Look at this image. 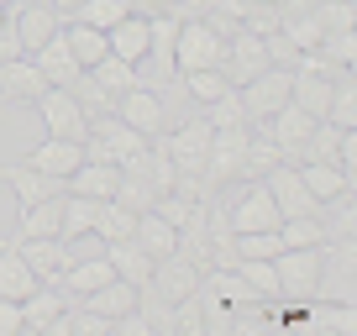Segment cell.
Returning a JSON list of instances; mask_svg holds the SVG:
<instances>
[{"label":"cell","instance_id":"1","mask_svg":"<svg viewBox=\"0 0 357 336\" xmlns=\"http://www.w3.org/2000/svg\"><path fill=\"white\" fill-rule=\"evenodd\" d=\"M221 47L226 37L215 32V22H184L178 11V37H174V68L178 74H195V68H221Z\"/></svg>","mask_w":357,"mask_h":336},{"label":"cell","instance_id":"2","mask_svg":"<svg viewBox=\"0 0 357 336\" xmlns=\"http://www.w3.org/2000/svg\"><path fill=\"white\" fill-rule=\"evenodd\" d=\"M289 90H294V68H279V63H268L263 74H252L247 84H236L247 121H268V116H279L284 105H289Z\"/></svg>","mask_w":357,"mask_h":336},{"label":"cell","instance_id":"3","mask_svg":"<svg viewBox=\"0 0 357 336\" xmlns=\"http://www.w3.org/2000/svg\"><path fill=\"white\" fill-rule=\"evenodd\" d=\"M32 105H37V116H43V137H68V142H84L89 111L63 90V84H47V90L37 95Z\"/></svg>","mask_w":357,"mask_h":336},{"label":"cell","instance_id":"4","mask_svg":"<svg viewBox=\"0 0 357 336\" xmlns=\"http://www.w3.org/2000/svg\"><path fill=\"white\" fill-rule=\"evenodd\" d=\"M279 205H273V194H268L263 179H242V194H236L231 205H226V226L231 231H279Z\"/></svg>","mask_w":357,"mask_h":336},{"label":"cell","instance_id":"5","mask_svg":"<svg viewBox=\"0 0 357 336\" xmlns=\"http://www.w3.org/2000/svg\"><path fill=\"white\" fill-rule=\"evenodd\" d=\"M279 294L284 300H315V284H321V247H284L279 258Z\"/></svg>","mask_w":357,"mask_h":336},{"label":"cell","instance_id":"6","mask_svg":"<svg viewBox=\"0 0 357 336\" xmlns=\"http://www.w3.org/2000/svg\"><path fill=\"white\" fill-rule=\"evenodd\" d=\"M116 116H121L132 132H142L147 142H158V137L168 132V116H163V95L158 90H147V84H132L126 95H116V105H111Z\"/></svg>","mask_w":357,"mask_h":336},{"label":"cell","instance_id":"7","mask_svg":"<svg viewBox=\"0 0 357 336\" xmlns=\"http://www.w3.org/2000/svg\"><path fill=\"white\" fill-rule=\"evenodd\" d=\"M268 68V47L257 32H247V26H236V32H226V47H221V74L231 79V84H247L252 74H263Z\"/></svg>","mask_w":357,"mask_h":336},{"label":"cell","instance_id":"8","mask_svg":"<svg viewBox=\"0 0 357 336\" xmlns=\"http://www.w3.org/2000/svg\"><path fill=\"white\" fill-rule=\"evenodd\" d=\"M263 184H268V194H273V205H279V215H315L321 211V200L305 190V179H300L294 163H273L263 174Z\"/></svg>","mask_w":357,"mask_h":336},{"label":"cell","instance_id":"9","mask_svg":"<svg viewBox=\"0 0 357 336\" xmlns=\"http://www.w3.org/2000/svg\"><path fill=\"white\" fill-rule=\"evenodd\" d=\"M0 179L11 184L16 211H26V205H37V200H47V194H63L68 190L63 179H53V174H43V168H32L26 158H22V163H6V168H0Z\"/></svg>","mask_w":357,"mask_h":336},{"label":"cell","instance_id":"10","mask_svg":"<svg viewBox=\"0 0 357 336\" xmlns=\"http://www.w3.org/2000/svg\"><path fill=\"white\" fill-rule=\"evenodd\" d=\"M305 331H310V336H352L357 331V305L315 294V300L305 305Z\"/></svg>","mask_w":357,"mask_h":336},{"label":"cell","instance_id":"11","mask_svg":"<svg viewBox=\"0 0 357 336\" xmlns=\"http://www.w3.org/2000/svg\"><path fill=\"white\" fill-rule=\"evenodd\" d=\"M11 26H16V37H22V53H37V47L47 43V37H58L63 32V16L47 6V0H26L22 11L11 16Z\"/></svg>","mask_w":357,"mask_h":336},{"label":"cell","instance_id":"12","mask_svg":"<svg viewBox=\"0 0 357 336\" xmlns=\"http://www.w3.org/2000/svg\"><path fill=\"white\" fill-rule=\"evenodd\" d=\"M26 163L68 184V174H74V168L84 163V142H68V137H43V142H37L32 153H26Z\"/></svg>","mask_w":357,"mask_h":336},{"label":"cell","instance_id":"13","mask_svg":"<svg viewBox=\"0 0 357 336\" xmlns=\"http://www.w3.org/2000/svg\"><path fill=\"white\" fill-rule=\"evenodd\" d=\"M47 90V79H43V68L32 63V58H6V63H0V100H37V95Z\"/></svg>","mask_w":357,"mask_h":336},{"label":"cell","instance_id":"14","mask_svg":"<svg viewBox=\"0 0 357 336\" xmlns=\"http://www.w3.org/2000/svg\"><path fill=\"white\" fill-rule=\"evenodd\" d=\"M116 184H121V163H105V158H84V163L68 174V190L89 194V200H111Z\"/></svg>","mask_w":357,"mask_h":336},{"label":"cell","instance_id":"15","mask_svg":"<svg viewBox=\"0 0 357 336\" xmlns=\"http://www.w3.org/2000/svg\"><path fill=\"white\" fill-rule=\"evenodd\" d=\"M132 242L142 247V252H153V258H168V252H178V226H174V221H163V215L147 205V211H137Z\"/></svg>","mask_w":357,"mask_h":336},{"label":"cell","instance_id":"16","mask_svg":"<svg viewBox=\"0 0 357 336\" xmlns=\"http://www.w3.org/2000/svg\"><path fill=\"white\" fill-rule=\"evenodd\" d=\"M147 37H153V32H147V16H142V11H132V16H121V22L105 32V43H111V53L121 58V63H132V68H137V63L147 58Z\"/></svg>","mask_w":357,"mask_h":336},{"label":"cell","instance_id":"17","mask_svg":"<svg viewBox=\"0 0 357 336\" xmlns=\"http://www.w3.org/2000/svg\"><path fill=\"white\" fill-rule=\"evenodd\" d=\"M105 258H111V273H116V279L137 284V289L153 279V263H158L153 252H142V247L132 242V236H121V242H105Z\"/></svg>","mask_w":357,"mask_h":336},{"label":"cell","instance_id":"18","mask_svg":"<svg viewBox=\"0 0 357 336\" xmlns=\"http://www.w3.org/2000/svg\"><path fill=\"white\" fill-rule=\"evenodd\" d=\"M22 258H26V268L37 273V279L43 284H53L58 273L68 268V252H63V242H58V236H22Z\"/></svg>","mask_w":357,"mask_h":336},{"label":"cell","instance_id":"19","mask_svg":"<svg viewBox=\"0 0 357 336\" xmlns=\"http://www.w3.org/2000/svg\"><path fill=\"white\" fill-rule=\"evenodd\" d=\"M63 305H68V294L58 289V284H37V289L22 300V321H26V331H43V336H47V326L63 315Z\"/></svg>","mask_w":357,"mask_h":336},{"label":"cell","instance_id":"20","mask_svg":"<svg viewBox=\"0 0 357 336\" xmlns=\"http://www.w3.org/2000/svg\"><path fill=\"white\" fill-rule=\"evenodd\" d=\"M37 273L26 268V258H22V247L16 242H6L0 247V294H6V300H26V294L37 289Z\"/></svg>","mask_w":357,"mask_h":336},{"label":"cell","instance_id":"21","mask_svg":"<svg viewBox=\"0 0 357 336\" xmlns=\"http://www.w3.org/2000/svg\"><path fill=\"white\" fill-rule=\"evenodd\" d=\"M63 43H68V53H74L79 68H95L105 53H111L105 32H100V26H89V22H63Z\"/></svg>","mask_w":357,"mask_h":336},{"label":"cell","instance_id":"22","mask_svg":"<svg viewBox=\"0 0 357 336\" xmlns=\"http://www.w3.org/2000/svg\"><path fill=\"white\" fill-rule=\"evenodd\" d=\"M300 168V179H305V190L315 194V200H336V194H347L352 190V179H347L336 163H326V158H310V163H294Z\"/></svg>","mask_w":357,"mask_h":336},{"label":"cell","instance_id":"23","mask_svg":"<svg viewBox=\"0 0 357 336\" xmlns=\"http://www.w3.org/2000/svg\"><path fill=\"white\" fill-rule=\"evenodd\" d=\"M26 58H32V63L43 68V79H47V84H68V79L79 74L74 53H68V43H63V32H58V37H47V43L37 47V53H26Z\"/></svg>","mask_w":357,"mask_h":336},{"label":"cell","instance_id":"24","mask_svg":"<svg viewBox=\"0 0 357 336\" xmlns=\"http://www.w3.org/2000/svg\"><path fill=\"white\" fill-rule=\"evenodd\" d=\"M321 121H331L336 132H352V126H357V79H352V68H347V74H336L331 105H326Z\"/></svg>","mask_w":357,"mask_h":336},{"label":"cell","instance_id":"25","mask_svg":"<svg viewBox=\"0 0 357 336\" xmlns=\"http://www.w3.org/2000/svg\"><path fill=\"white\" fill-rule=\"evenodd\" d=\"M89 79H95V84H100L105 95H111V105H116V95H126L132 84H142V79H137V68H132V63H121L116 53H105L100 63L89 68Z\"/></svg>","mask_w":357,"mask_h":336},{"label":"cell","instance_id":"26","mask_svg":"<svg viewBox=\"0 0 357 336\" xmlns=\"http://www.w3.org/2000/svg\"><path fill=\"white\" fill-rule=\"evenodd\" d=\"M231 268L242 273L247 284H252V294H257V300H268V305H273V300H284V294H279V268H273V258H236Z\"/></svg>","mask_w":357,"mask_h":336},{"label":"cell","instance_id":"27","mask_svg":"<svg viewBox=\"0 0 357 336\" xmlns=\"http://www.w3.org/2000/svg\"><path fill=\"white\" fill-rule=\"evenodd\" d=\"M58 221H63V194H47L22 211V236H58Z\"/></svg>","mask_w":357,"mask_h":336},{"label":"cell","instance_id":"28","mask_svg":"<svg viewBox=\"0 0 357 336\" xmlns=\"http://www.w3.org/2000/svg\"><path fill=\"white\" fill-rule=\"evenodd\" d=\"M137 226V211L121 200H100V211H95V231L105 236V242H121V236H132Z\"/></svg>","mask_w":357,"mask_h":336},{"label":"cell","instance_id":"29","mask_svg":"<svg viewBox=\"0 0 357 336\" xmlns=\"http://www.w3.org/2000/svg\"><path fill=\"white\" fill-rule=\"evenodd\" d=\"M121 16H132V0H79V11L68 22H89V26H100V32H111Z\"/></svg>","mask_w":357,"mask_h":336},{"label":"cell","instance_id":"30","mask_svg":"<svg viewBox=\"0 0 357 336\" xmlns=\"http://www.w3.org/2000/svg\"><path fill=\"white\" fill-rule=\"evenodd\" d=\"M184 90H190L200 105H211V100H221V95L231 90V79H226L221 68H195V74H184Z\"/></svg>","mask_w":357,"mask_h":336},{"label":"cell","instance_id":"31","mask_svg":"<svg viewBox=\"0 0 357 336\" xmlns=\"http://www.w3.org/2000/svg\"><path fill=\"white\" fill-rule=\"evenodd\" d=\"M205 121H211L215 132H221V126H252V121H247V111H242V95H236V84L221 95V100L205 105Z\"/></svg>","mask_w":357,"mask_h":336},{"label":"cell","instance_id":"32","mask_svg":"<svg viewBox=\"0 0 357 336\" xmlns=\"http://www.w3.org/2000/svg\"><path fill=\"white\" fill-rule=\"evenodd\" d=\"M0 336H26L22 300H6V294H0Z\"/></svg>","mask_w":357,"mask_h":336},{"label":"cell","instance_id":"33","mask_svg":"<svg viewBox=\"0 0 357 336\" xmlns=\"http://www.w3.org/2000/svg\"><path fill=\"white\" fill-rule=\"evenodd\" d=\"M47 6H53V11L63 16V22H68V16H74V11H79V0H47Z\"/></svg>","mask_w":357,"mask_h":336},{"label":"cell","instance_id":"34","mask_svg":"<svg viewBox=\"0 0 357 336\" xmlns=\"http://www.w3.org/2000/svg\"><path fill=\"white\" fill-rule=\"evenodd\" d=\"M6 22H11V16H6V6H0V26H6Z\"/></svg>","mask_w":357,"mask_h":336},{"label":"cell","instance_id":"35","mask_svg":"<svg viewBox=\"0 0 357 336\" xmlns=\"http://www.w3.org/2000/svg\"><path fill=\"white\" fill-rule=\"evenodd\" d=\"M153 6H178V0H153Z\"/></svg>","mask_w":357,"mask_h":336},{"label":"cell","instance_id":"36","mask_svg":"<svg viewBox=\"0 0 357 336\" xmlns=\"http://www.w3.org/2000/svg\"><path fill=\"white\" fill-rule=\"evenodd\" d=\"M0 6H11V0H0Z\"/></svg>","mask_w":357,"mask_h":336},{"label":"cell","instance_id":"37","mask_svg":"<svg viewBox=\"0 0 357 336\" xmlns=\"http://www.w3.org/2000/svg\"><path fill=\"white\" fill-rule=\"evenodd\" d=\"M22 6H26V0H22Z\"/></svg>","mask_w":357,"mask_h":336}]
</instances>
